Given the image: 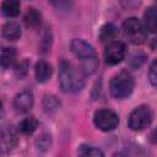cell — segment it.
Wrapping results in <instances>:
<instances>
[{
    "instance_id": "cell-21",
    "label": "cell",
    "mask_w": 157,
    "mask_h": 157,
    "mask_svg": "<svg viewBox=\"0 0 157 157\" xmlns=\"http://www.w3.org/2000/svg\"><path fill=\"white\" fill-rule=\"evenodd\" d=\"M148 80H150L151 85L157 86V59L153 60V63L150 66V70H148Z\"/></svg>"
},
{
    "instance_id": "cell-23",
    "label": "cell",
    "mask_w": 157,
    "mask_h": 157,
    "mask_svg": "<svg viewBox=\"0 0 157 157\" xmlns=\"http://www.w3.org/2000/svg\"><path fill=\"white\" fill-rule=\"evenodd\" d=\"M27 69H28V61H27V60L21 61V63L16 66V70H15L16 76H17L18 78L25 77V76H26V74H27Z\"/></svg>"
},
{
    "instance_id": "cell-3",
    "label": "cell",
    "mask_w": 157,
    "mask_h": 157,
    "mask_svg": "<svg viewBox=\"0 0 157 157\" xmlns=\"http://www.w3.org/2000/svg\"><path fill=\"white\" fill-rule=\"evenodd\" d=\"M110 94L117 99L128 98L134 91V78L126 71H121L115 75L109 83Z\"/></svg>"
},
{
    "instance_id": "cell-8",
    "label": "cell",
    "mask_w": 157,
    "mask_h": 157,
    "mask_svg": "<svg viewBox=\"0 0 157 157\" xmlns=\"http://www.w3.org/2000/svg\"><path fill=\"white\" fill-rule=\"evenodd\" d=\"M33 93L28 90L20 92L13 99V108L17 113H27L33 107Z\"/></svg>"
},
{
    "instance_id": "cell-18",
    "label": "cell",
    "mask_w": 157,
    "mask_h": 157,
    "mask_svg": "<svg viewBox=\"0 0 157 157\" xmlns=\"http://www.w3.org/2000/svg\"><path fill=\"white\" fill-rule=\"evenodd\" d=\"M43 107H44L45 112L53 113V112L58 110V108L60 107V101L53 94H47L43 98Z\"/></svg>"
},
{
    "instance_id": "cell-27",
    "label": "cell",
    "mask_w": 157,
    "mask_h": 157,
    "mask_svg": "<svg viewBox=\"0 0 157 157\" xmlns=\"http://www.w3.org/2000/svg\"><path fill=\"white\" fill-rule=\"evenodd\" d=\"M156 2H157V0H156Z\"/></svg>"
},
{
    "instance_id": "cell-2",
    "label": "cell",
    "mask_w": 157,
    "mask_h": 157,
    "mask_svg": "<svg viewBox=\"0 0 157 157\" xmlns=\"http://www.w3.org/2000/svg\"><path fill=\"white\" fill-rule=\"evenodd\" d=\"M72 54L81 61V70L85 75H91L98 66V58L94 48L83 39H72L70 44Z\"/></svg>"
},
{
    "instance_id": "cell-1",
    "label": "cell",
    "mask_w": 157,
    "mask_h": 157,
    "mask_svg": "<svg viewBox=\"0 0 157 157\" xmlns=\"http://www.w3.org/2000/svg\"><path fill=\"white\" fill-rule=\"evenodd\" d=\"M85 72L71 63L61 60L59 65V83L64 92L76 93L85 86Z\"/></svg>"
},
{
    "instance_id": "cell-24",
    "label": "cell",
    "mask_w": 157,
    "mask_h": 157,
    "mask_svg": "<svg viewBox=\"0 0 157 157\" xmlns=\"http://www.w3.org/2000/svg\"><path fill=\"white\" fill-rule=\"evenodd\" d=\"M48 1L58 10H66L70 6V0H48Z\"/></svg>"
},
{
    "instance_id": "cell-14",
    "label": "cell",
    "mask_w": 157,
    "mask_h": 157,
    "mask_svg": "<svg viewBox=\"0 0 157 157\" xmlns=\"http://www.w3.org/2000/svg\"><path fill=\"white\" fill-rule=\"evenodd\" d=\"M118 28L113 23H105L99 31V40L102 43H110L118 37Z\"/></svg>"
},
{
    "instance_id": "cell-7",
    "label": "cell",
    "mask_w": 157,
    "mask_h": 157,
    "mask_svg": "<svg viewBox=\"0 0 157 157\" xmlns=\"http://www.w3.org/2000/svg\"><path fill=\"white\" fill-rule=\"evenodd\" d=\"M126 52L128 49H126L125 43L119 42V40H113L108 43L104 49V53H103L104 60L109 65H117L125 59Z\"/></svg>"
},
{
    "instance_id": "cell-25",
    "label": "cell",
    "mask_w": 157,
    "mask_h": 157,
    "mask_svg": "<svg viewBox=\"0 0 157 157\" xmlns=\"http://www.w3.org/2000/svg\"><path fill=\"white\" fill-rule=\"evenodd\" d=\"M150 141L152 144H157V128H155L150 134Z\"/></svg>"
},
{
    "instance_id": "cell-26",
    "label": "cell",
    "mask_w": 157,
    "mask_h": 157,
    "mask_svg": "<svg viewBox=\"0 0 157 157\" xmlns=\"http://www.w3.org/2000/svg\"><path fill=\"white\" fill-rule=\"evenodd\" d=\"M150 47H151L153 50H157V37H155V38L151 40V43H150Z\"/></svg>"
},
{
    "instance_id": "cell-19",
    "label": "cell",
    "mask_w": 157,
    "mask_h": 157,
    "mask_svg": "<svg viewBox=\"0 0 157 157\" xmlns=\"http://www.w3.org/2000/svg\"><path fill=\"white\" fill-rule=\"evenodd\" d=\"M78 155L81 156H104L103 151H101L96 146L91 145H81L78 148Z\"/></svg>"
},
{
    "instance_id": "cell-5",
    "label": "cell",
    "mask_w": 157,
    "mask_h": 157,
    "mask_svg": "<svg viewBox=\"0 0 157 157\" xmlns=\"http://www.w3.org/2000/svg\"><path fill=\"white\" fill-rule=\"evenodd\" d=\"M123 33L125 38L135 45L142 44L146 39V29L136 17H129L123 22Z\"/></svg>"
},
{
    "instance_id": "cell-20",
    "label": "cell",
    "mask_w": 157,
    "mask_h": 157,
    "mask_svg": "<svg viewBox=\"0 0 157 157\" xmlns=\"http://www.w3.org/2000/svg\"><path fill=\"white\" fill-rule=\"evenodd\" d=\"M145 59H146V58H145L144 54H141V53H135V54L131 56L129 64H130V66H131L132 69H137V67L141 66V64L145 61Z\"/></svg>"
},
{
    "instance_id": "cell-15",
    "label": "cell",
    "mask_w": 157,
    "mask_h": 157,
    "mask_svg": "<svg viewBox=\"0 0 157 157\" xmlns=\"http://www.w3.org/2000/svg\"><path fill=\"white\" fill-rule=\"evenodd\" d=\"M1 12L6 17H16L20 13L18 0H4L1 5Z\"/></svg>"
},
{
    "instance_id": "cell-13",
    "label": "cell",
    "mask_w": 157,
    "mask_h": 157,
    "mask_svg": "<svg viewBox=\"0 0 157 157\" xmlns=\"http://www.w3.org/2000/svg\"><path fill=\"white\" fill-rule=\"evenodd\" d=\"M2 37L6 40H11V42L17 40L21 37V28H20L18 23H16L13 21L6 22L2 26Z\"/></svg>"
},
{
    "instance_id": "cell-6",
    "label": "cell",
    "mask_w": 157,
    "mask_h": 157,
    "mask_svg": "<svg viewBox=\"0 0 157 157\" xmlns=\"http://www.w3.org/2000/svg\"><path fill=\"white\" fill-rule=\"evenodd\" d=\"M94 125L102 131H112L119 124V117L110 109H99L93 115Z\"/></svg>"
},
{
    "instance_id": "cell-12",
    "label": "cell",
    "mask_w": 157,
    "mask_h": 157,
    "mask_svg": "<svg viewBox=\"0 0 157 157\" xmlns=\"http://www.w3.org/2000/svg\"><path fill=\"white\" fill-rule=\"evenodd\" d=\"M42 22V13L37 9H28L23 16V23L27 28H37L40 26Z\"/></svg>"
},
{
    "instance_id": "cell-22",
    "label": "cell",
    "mask_w": 157,
    "mask_h": 157,
    "mask_svg": "<svg viewBox=\"0 0 157 157\" xmlns=\"http://www.w3.org/2000/svg\"><path fill=\"white\" fill-rule=\"evenodd\" d=\"M36 144H37L38 148H40V150H47V148L49 147V145H50V135L43 134L42 136H39V139H37Z\"/></svg>"
},
{
    "instance_id": "cell-9",
    "label": "cell",
    "mask_w": 157,
    "mask_h": 157,
    "mask_svg": "<svg viewBox=\"0 0 157 157\" xmlns=\"http://www.w3.org/2000/svg\"><path fill=\"white\" fill-rule=\"evenodd\" d=\"M16 145H17V137H16L15 131L9 126L2 128V130H1V151L4 153L10 152L13 147H16Z\"/></svg>"
},
{
    "instance_id": "cell-16",
    "label": "cell",
    "mask_w": 157,
    "mask_h": 157,
    "mask_svg": "<svg viewBox=\"0 0 157 157\" xmlns=\"http://www.w3.org/2000/svg\"><path fill=\"white\" fill-rule=\"evenodd\" d=\"M16 49L12 47H6L2 48L1 50V67L2 69H9L10 66H12V64L16 60Z\"/></svg>"
},
{
    "instance_id": "cell-11",
    "label": "cell",
    "mask_w": 157,
    "mask_h": 157,
    "mask_svg": "<svg viewBox=\"0 0 157 157\" xmlns=\"http://www.w3.org/2000/svg\"><path fill=\"white\" fill-rule=\"evenodd\" d=\"M144 27L148 33H157V9L148 7L144 12Z\"/></svg>"
},
{
    "instance_id": "cell-17",
    "label": "cell",
    "mask_w": 157,
    "mask_h": 157,
    "mask_svg": "<svg viewBox=\"0 0 157 157\" xmlns=\"http://www.w3.org/2000/svg\"><path fill=\"white\" fill-rule=\"evenodd\" d=\"M38 128V120L34 117H27L18 124V130L25 135H31Z\"/></svg>"
},
{
    "instance_id": "cell-4",
    "label": "cell",
    "mask_w": 157,
    "mask_h": 157,
    "mask_svg": "<svg viewBox=\"0 0 157 157\" xmlns=\"http://www.w3.org/2000/svg\"><path fill=\"white\" fill-rule=\"evenodd\" d=\"M153 113L151 108L148 105H139L130 113L128 125L132 131H141L151 125Z\"/></svg>"
},
{
    "instance_id": "cell-10",
    "label": "cell",
    "mask_w": 157,
    "mask_h": 157,
    "mask_svg": "<svg viewBox=\"0 0 157 157\" xmlns=\"http://www.w3.org/2000/svg\"><path fill=\"white\" fill-rule=\"evenodd\" d=\"M53 74V69H52V65L45 61V60H39L36 63V66H34V75H36V80L39 82V83H44L47 82L50 76Z\"/></svg>"
}]
</instances>
